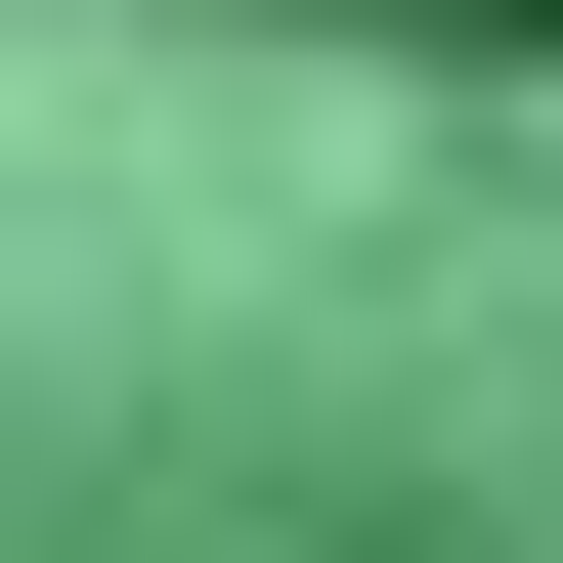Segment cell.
<instances>
[{
	"label": "cell",
	"instance_id": "obj_1",
	"mask_svg": "<svg viewBox=\"0 0 563 563\" xmlns=\"http://www.w3.org/2000/svg\"><path fill=\"white\" fill-rule=\"evenodd\" d=\"M390 44H563V0H390Z\"/></svg>",
	"mask_w": 563,
	"mask_h": 563
}]
</instances>
